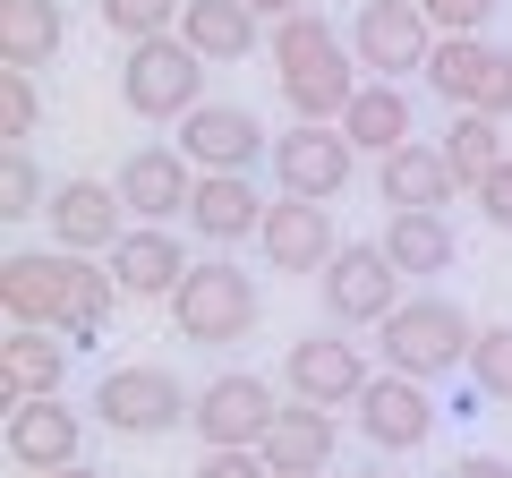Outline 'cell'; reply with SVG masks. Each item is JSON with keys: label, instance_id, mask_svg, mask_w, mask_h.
Wrapping results in <instances>:
<instances>
[{"label": "cell", "instance_id": "1", "mask_svg": "<svg viewBox=\"0 0 512 478\" xmlns=\"http://www.w3.org/2000/svg\"><path fill=\"white\" fill-rule=\"evenodd\" d=\"M111 299H120V282H111L103 257H69V248H9V265H0V316H9V325L60 333L69 350H77V342H103Z\"/></svg>", "mask_w": 512, "mask_h": 478}, {"label": "cell", "instance_id": "2", "mask_svg": "<svg viewBox=\"0 0 512 478\" xmlns=\"http://www.w3.org/2000/svg\"><path fill=\"white\" fill-rule=\"evenodd\" d=\"M265 52H274V69H282V103H291L299 120H316V129H342V111L359 103V86H367L350 35H333L308 9V18H282Z\"/></svg>", "mask_w": 512, "mask_h": 478}, {"label": "cell", "instance_id": "3", "mask_svg": "<svg viewBox=\"0 0 512 478\" xmlns=\"http://www.w3.org/2000/svg\"><path fill=\"white\" fill-rule=\"evenodd\" d=\"M376 350H384V368L393 376H419V385H436V376L470 368V350H478V325L461 299L444 291H410L402 308L376 325Z\"/></svg>", "mask_w": 512, "mask_h": 478}, {"label": "cell", "instance_id": "4", "mask_svg": "<svg viewBox=\"0 0 512 478\" xmlns=\"http://www.w3.org/2000/svg\"><path fill=\"white\" fill-rule=\"evenodd\" d=\"M256 316H265V291H256V274L231 265V257H197L188 282L171 291V333L197 342V350H239L256 333Z\"/></svg>", "mask_w": 512, "mask_h": 478}, {"label": "cell", "instance_id": "5", "mask_svg": "<svg viewBox=\"0 0 512 478\" xmlns=\"http://www.w3.org/2000/svg\"><path fill=\"white\" fill-rule=\"evenodd\" d=\"M120 103L137 111V120H163V129H180L197 103H214V94H205V60L188 52L180 35L128 43V52H120Z\"/></svg>", "mask_w": 512, "mask_h": 478}, {"label": "cell", "instance_id": "6", "mask_svg": "<svg viewBox=\"0 0 512 478\" xmlns=\"http://www.w3.org/2000/svg\"><path fill=\"white\" fill-rule=\"evenodd\" d=\"M94 419L111 427V436H171V427L197 419V393L180 385L171 368H154V359H137V368H111L103 385H94Z\"/></svg>", "mask_w": 512, "mask_h": 478}, {"label": "cell", "instance_id": "7", "mask_svg": "<svg viewBox=\"0 0 512 478\" xmlns=\"http://www.w3.org/2000/svg\"><path fill=\"white\" fill-rule=\"evenodd\" d=\"M436 18H427L419 0H359V18H350V52H359L367 77L384 86H402V77H427L436 60Z\"/></svg>", "mask_w": 512, "mask_h": 478}, {"label": "cell", "instance_id": "8", "mask_svg": "<svg viewBox=\"0 0 512 478\" xmlns=\"http://www.w3.org/2000/svg\"><path fill=\"white\" fill-rule=\"evenodd\" d=\"M274 410H282V393L265 385L256 368H222V376H205L197 385V444L205 453H256L265 444V427H274Z\"/></svg>", "mask_w": 512, "mask_h": 478}, {"label": "cell", "instance_id": "9", "mask_svg": "<svg viewBox=\"0 0 512 478\" xmlns=\"http://www.w3.org/2000/svg\"><path fill=\"white\" fill-rule=\"evenodd\" d=\"M316 291H325V316H333L342 333H350V325H384V316L410 299V291H402V265L384 257L376 239H342V257L316 274Z\"/></svg>", "mask_w": 512, "mask_h": 478}, {"label": "cell", "instance_id": "10", "mask_svg": "<svg viewBox=\"0 0 512 478\" xmlns=\"http://www.w3.org/2000/svg\"><path fill=\"white\" fill-rule=\"evenodd\" d=\"M265 163H274L282 197H308V205H333L350 180H359V146H350L342 129H316V120H291Z\"/></svg>", "mask_w": 512, "mask_h": 478}, {"label": "cell", "instance_id": "11", "mask_svg": "<svg viewBox=\"0 0 512 478\" xmlns=\"http://www.w3.org/2000/svg\"><path fill=\"white\" fill-rule=\"evenodd\" d=\"M367 385H376V368H367V350L342 342V333H308L282 359V393L291 402H316V410H359Z\"/></svg>", "mask_w": 512, "mask_h": 478}, {"label": "cell", "instance_id": "12", "mask_svg": "<svg viewBox=\"0 0 512 478\" xmlns=\"http://www.w3.org/2000/svg\"><path fill=\"white\" fill-rule=\"evenodd\" d=\"M197 180H205V171L188 163L180 146L146 137V146H137V154L120 163V180H111V188H120V205H128L137 222H180L188 205H197Z\"/></svg>", "mask_w": 512, "mask_h": 478}, {"label": "cell", "instance_id": "13", "mask_svg": "<svg viewBox=\"0 0 512 478\" xmlns=\"http://www.w3.org/2000/svg\"><path fill=\"white\" fill-rule=\"evenodd\" d=\"M256 248L274 274H325L342 257V239H333V205H308V197H274L265 222H256Z\"/></svg>", "mask_w": 512, "mask_h": 478}, {"label": "cell", "instance_id": "14", "mask_svg": "<svg viewBox=\"0 0 512 478\" xmlns=\"http://www.w3.org/2000/svg\"><path fill=\"white\" fill-rule=\"evenodd\" d=\"M43 214H52V248H69V257H111L128 239V222H120L128 205L111 180H60Z\"/></svg>", "mask_w": 512, "mask_h": 478}, {"label": "cell", "instance_id": "15", "mask_svg": "<svg viewBox=\"0 0 512 478\" xmlns=\"http://www.w3.org/2000/svg\"><path fill=\"white\" fill-rule=\"evenodd\" d=\"M359 436L376 444V453H419V444L436 436V393H427L419 376H393V368H384L376 385L359 393Z\"/></svg>", "mask_w": 512, "mask_h": 478}, {"label": "cell", "instance_id": "16", "mask_svg": "<svg viewBox=\"0 0 512 478\" xmlns=\"http://www.w3.org/2000/svg\"><path fill=\"white\" fill-rule=\"evenodd\" d=\"M180 154L197 171H256V154H274V137L256 129L248 103H197L180 120Z\"/></svg>", "mask_w": 512, "mask_h": 478}, {"label": "cell", "instance_id": "17", "mask_svg": "<svg viewBox=\"0 0 512 478\" xmlns=\"http://www.w3.org/2000/svg\"><path fill=\"white\" fill-rule=\"evenodd\" d=\"M9 461H18L26 478L86 461V410H69L60 393H52V402H18V410H9Z\"/></svg>", "mask_w": 512, "mask_h": 478}, {"label": "cell", "instance_id": "18", "mask_svg": "<svg viewBox=\"0 0 512 478\" xmlns=\"http://www.w3.org/2000/svg\"><path fill=\"white\" fill-rule=\"evenodd\" d=\"M103 265H111V282H120V299H163V308L188 282V248L171 239V222H128V239Z\"/></svg>", "mask_w": 512, "mask_h": 478}, {"label": "cell", "instance_id": "19", "mask_svg": "<svg viewBox=\"0 0 512 478\" xmlns=\"http://www.w3.org/2000/svg\"><path fill=\"white\" fill-rule=\"evenodd\" d=\"M69 385V342L43 325H9L0 333V410L18 402H52V393Z\"/></svg>", "mask_w": 512, "mask_h": 478}, {"label": "cell", "instance_id": "20", "mask_svg": "<svg viewBox=\"0 0 512 478\" xmlns=\"http://www.w3.org/2000/svg\"><path fill=\"white\" fill-rule=\"evenodd\" d=\"M453 163H444V146H427V137H410L402 154H384L376 163V197L384 214H444L453 205Z\"/></svg>", "mask_w": 512, "mask_h": 478}, {"label": "cell", "instance_id": "21", "mask_svg": "<svg viewBox=\"0 0 512 478\" xmlns=\"http://www.w3.org/2000/svg\"><path fill=\"white\" fill-rule=\"evenodd\" d=\"M265 222V197H256V171H205L197 180V205H188V231L231 248V239H256Z\"/></svg>", "mask_w": 512, "mask_h": 478}, {"label": "cell", "instance_id": "22", "mask_svg": "<svg viewBox=\"0 0 512 478\" xmlns=\"http://www.w3.org/2000/svg\"><path fill=\"white\" fill-rule=\"evenodd\" d=\"M333 444H342L333 410H316V402H282L256 453H265V470H333Z\"/></svg>", "mask_w": 512, "mask_h": 478}, {"label": "cell", "instance_id": "23", "mask_svg": "<svg viewBox=\"0 0 512 478\" xmlns=\"http://www.w3.org/2000/svg\"><path fill=\"white\" fill-rule=\"evenodd\" d=\"M376 248L402 265V282H436V274H453V257H461V239H453L444 214H384Z\"/></svg>", "mask_w": 512, "mask_h": 478}, {"label": "cell", "instance_id": "24", "mask_svg": "<svg viewBox=\"0 0 512 478\" xmlns=\"http://www.w3.org/2000/svg\"><path fill=\"white\" fill-rule=\"evenodd\" d=\"M60 43H69V9L60 0H0V60L9 69H52Z\"/></svg>", "mask_w": 512, "mask_h": 478}, {"label": "cell", "instance_id": "25", "mask_svg": "<svg viewBox=\"0 0 512 478\" xmlns=\"http://www.w3.org/2000/svg\"><path fill=\"white\" fill-rule=\"evenodd\" d=\"M410 120H419V111H410V94H402V86H384V77H367L359 103L342 111V137H350L359 154H376V163H384V154H402L410 137H419Z\"/></svg>", "mask_w": 512, "mask_h": 478}, {"label": "cell", "instance_id": "26", "mask_svg": "<svg viewBox=\"0 0 512 478\" xmlns=\"http://www.w3.org/2000/svg\"><path fill=\"white\" fill-rule=\"evenodd\" d=\"M180 43L205 60V69H231V60L256 52V9H248V0H188Z\"/></svg>", "mask_w": 512, "mask_h": 478}, {"label": "cell", "instance_id": "27", "mask_svg": "<svg viewBox=\"0 0 512 478\" xmlns=\"http://www.w3.org/2000/svg\"><path fill=\"white\" fill-rule=\"evenodd\" d=\"M436 146H444V163H453V180L478 188L495 163H504V120H487V111H453Z\"/></svg>", "mask_w": 512, "mask_h": 478}, {"label": "cell", "instance_id": "28", "mask_svg": "<svg viewBox=\"0 0 512 478\" xmlns=\"http://www.w3.org/2000/svg\"><path fill=\"white\" fill-rule=\"evenodd\" d=\"M478 69H487V35H444L436 60H427V94H436L444 111H470Z\"/></svg>", "mask_w": 512, "mask_h": 478}, {"label": "cell", "instance_id": "29", "mask_svg": "<svg viewBox=\"0 0 512 478\" xmlns=\"http://www.w3.org/2000/svg\"><path fill=\"white\" fill-rule=\"evenodd\" d=\"M94 18L111 43H154V35H180L188 0H94Z\"/></svg>", "mask_w": 512, "mask_h": 478}, {"label": "cell", "instance_id": "30", "mask_svg": "<svg viewBox=\"0 0 512 478\" xmlns=\"http://www.w3.org/2000/svg\"><path fill=\"white\" fill-rule=\"evenodd\" d=\"M43 205H52V180H43V163H35L26 146H9V154H0V214L26 222V214H43Z\"/></svg>", "mask_w": 512, "mask_h": 478}, {"label": "cell", "instance_id": "31", "mask_svg": "<svg viewBox=\"0 0 512 478\" xmlns=\"http://www.w3.org/2000/svg\"><path fill=\"white\" fill-rule=\"evenodd\" d=\"M470 385L487 402L512 410V325H478V350H470Z\"/></svg>", "mask_w": 512, "mask_h": 478}, {"label": "cell", "instance_id": "32", "mask_svg": "<svg viewBox=\"0 0 512 478\" xmlns=\"http://www.w3.org/2000/svg\"><path fill=\"white\" fill-rule=\"evenodd\" d=\"M0 129H9V146H26L43 129V94H35L26 69H0Z\"/></svg>", "mask_w": 512, "mask_h": 478}, {"label": "cell", "instance_id": "33", "mask_svg": "<svg viewBox=\"0 0 512 478\" xmlns=\"http://www.w3.org/2000/svg\"><path fill=\"white\" fill-rule=\"evenodd\" d=\"M470 111H487V120H512V43H487V69H478Z\"/></svg>", "mask_w": 512, "mask_h": 478}, {"label": "cell", "instance_id": "34", "mask_svg": "<svg viewBox=\"0 0 512 478\" xmlns=\"http://www.w3.org/2000/svg\"><path fill=\"white\" fill-rule=\"evenodd\" d=\"M427 18H436V35H487L495 0H419Z\"/></svg>", "mask_w": 512, "mask_h": 478}, {"label": "cell", "instance_id": "35", "mask_svg": "<svg viewBox=\"0 0 512 478\" xmlns=\"http://www.w3.org/2000/svg\"><path fill=\"white\" fill-rule=\"evenodd\" d=\"M470 197H478V214H487V222H495V231H512V154H504V163H495V171H487V180H478V188H470Z\"/></svg>", "mask_w": 512, "mask_h": 478}, {"label": "cell", "instance_id": "36", "mask_svg": "<svg viewBox=\"0 0 512 478\" xmlns=\"http://www.w3.org/2000/svg\"><path fill=\"white\" fill-rule=\"evenodd\" d=\"M188 478H274V470H265V453H205Z\"/></svg>", "mask_w": 512, "mask_h": 478}, {"label": "cell", "instance_id": "37", "mask_svg": "<svg viewBox=\"0 0 512 478\" xmlns=\"http://www.w3.org/2000/svg\"><path fill=\"white\" fill-rule=\"evenodd\" d=\"M444 478H512V461H504V453H461Z\"/></svg>", "mask_w": 512, "mask_h": 478}, {"label": "cell", "instance_id": "38", "mask_svg": "<svg viewBox=\"0 0 512 478\" xmlns=\"http://www.w3.org/2000/svg\"><path fill=\"white\" fill-rule=\"evenodd\" d=\"M248 9H256V18H274V26L282 18H308V0H248Z\"/></svg>", "mask_w": 512, "mask_h": 478}, {"label": "cell", "instance_id": "39", "mask_svg": "<svg viewBox=\"0 0 512 478\" xmlns=\"http://www.w3.org/2000/svg\"><path fill=\"white\" fill-rule=\"evenodd\" d=\"M43 478H103L94 461H69V470H43Z\"/></svg>", "mask_w": 512, "mask_h": 478}, {"label": "cell", "instance_id": "40", "mask_svg": "<svg viewBox=\"0 0 512 478\" xmlns=\"http://www.w3.org/2000/svg\"><path fill=\"white\" fill-rule=\"evenodd\" d=\"M274 478H325V470H274Z\"/></svg>", "mask_w": 512, "mask_h": 478}, {"label": "cell", "instance_id": "41", "mask_svg": "<svg viewBox=\"0 0 512 478\" xmlns=\"http://www.w3.org/2000/svg\"><path fill=\"white\" fill-rule=\"evenodd\" d=\"M359 478H384V470H359Z\"/></svg>", "mask_w": 512, "mask_h": 478}]
</instances>
